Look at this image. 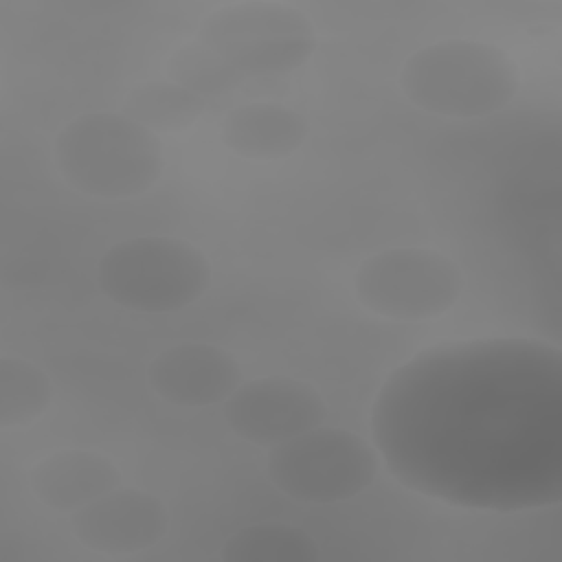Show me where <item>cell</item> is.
<instances>
[{"instance_id":"6da1fadb","label":"cell","mask_w":562,"mask_h":562,"mask_svg":"<svg viewBox=\"0 0 562 562\" xmlns=\"http://www.w3.org/2000/svg\"><path fill=\"white\" fill-rule=\"evenodd\" d=\"M371 437L408 490L463 509L562 498V351L522 336L443 342L400 364L371 406Z\"/></svg>"},{"instance_id":"7a4b0ae2","label":"cell","mask_w":562,"mask_h":562,"mask_svg":"<svg viewBox=\"0 0 562 562\" xmlns=\"http://www.w3.org/2000/svg\"><path fill=\"white\" fill-rule=\"evenodd\" d=\"M55 165L75 191L90 198H134L165 169L156 132L123 112H88L68 121L53 140Z\"/></svg>"},{"instance_id":"3957f363","label":"cell","mask_w":562,"mask_h":562,"mask_svg":"<svg viewBox=\"0 0 562 562\" xmlns=\"http://www.w3.org/2000/svg\"><path fill=\"white\" fill-rule=\"evenodd\" d=\"M400 86L424 112L481 119L503 110L516 97L520 72L503 48L450 37L415 50L400 70Z\"/></svg>"},{"instance_id":"277c9868","label":"cell","mask_w":562,"mask_h":562,"mask_svg":"<svg viewBox=\"0 0 562 562\" xmlns=\"http://www.w3.org/2000/svg\"><path fill=\"white\" fill-rule=\"evenodd\" d=\"M193 42L239 83L246 77L283 75L303 66L316 48V31L292 4L244 0L204 15Z\"/></svg>"},{"instance_id":"5b68a950","label":"cell","mask_w":562,"mask_h":562,"mask_svg":"<svg viewBox=\"0 0 562 562\" xmlns=\"http://www.w3.org/2000/svg\"><path fill=\"white\" fill-rule=\"evenodd\" d=\"M97 281L101 292L125 310L167 314L206 292L211 263L191 241L145 235L108 248L99 259Z\"/></svg>"},{"instance_id":"8992f818","label":"cell","mask_w":562,"mask_h":562,"mask_svg":"<svg viewBox=\"0 0 562 562\" xmlns=\"http://www.w3.org/2000/svg\"><path fill=\"white\" fill-rule=\"evenodd\" d=\"M266 472L288 498L331 505L358 496L373 483L378 450L347 428L316 426L272 446Z\"/></svg>"},{"instance_id":"52a82bcc","label":"cell","mask_w":562,"mask_h":562,"mask_svg":"<svg viewBox=\"0 0 562 562\" xmlns=\"http://www.w3.org/2000/svg\"><path fill=\"white\" fill-rule=\"evenodd\" d=\"M461 268L426 246H395L364 259L353 274L362 307L393 321H426L446 314L461 296Z\"/></svg>"},{"instance_id":"ba28073f","label":"cell","mask_w":562,"mask_h":562,"mask_svg":"<svg viewBox=\"0 0 562 562\" xmlns=\"http://www.w3.org/2000/svg\"><path fill=\"white\" fill-rule=\"evenodd\" d=\"M224 415L239 439L272 448L321 426L327 404L310 382L266 375L239 384L226 400Z\"/></svg>"},{"instance_id":"9c48e42d","label":"cell","mask_w":562,"mask_h":562,"mask_svg":"<svg viewBox=\"0 0 562 562\" xmlns=\"http://www.w3.org/2000/svg\"><path fill=\"white\" fill-rule=\"evenodd\" d=\"M75 538L103 555H132L158 544L169 529L167 505L143 490L116 487L70 516Z\"/></svg>"},{"instance_id":"30bf717a","label":"cell","mask_w":562,"mask_h":562,"mask_svg":"<svg viewBox=\"0 0 562 562\" xmlns=\"http://www.w3.org/2000/svg\"><path fill=\"white\" fill-rule=\"evenodd\" d=\"M147 382L169 404L202 408L233 395L241 384V367L222 347L180 342L149 362Z\"/></svg>"},{"instance_id":"8fae6325","label":"cell","mask_w":562,"mask_h":562,"mask_svg":"<svg viewBox=\"0 0 562 562\" xmlns=\"http://www.w3.org/2000/svg\"><path fill=\"white\" fill-rule=\"evenodd\" d=\"M121 485L116 463L92 450H57L40 459L29 472L33 496L57 512H77Z\"/></svg>"},{"instance_id":"7c38bea8","label":"cell","mask_w":562,"mask_h":562,"mask_svg":"<svg viewBox=\"0 0 562 562\" xmlns=\"http://www.w3.org/2000/svg\"><path fill=\"white\" fill-rule=\"evenodd\" d=\"M307 119L274 101L237 105L222 119V143L237 156L250 160H274L294 154L307 138Z\"/></svg>"},{"instance_id":"4fadbf2b","label":"cell","mask_w":562,"mask_h":562,"mask_svg":"<svg viewBox=\"0 0 562 562\" xmlns=\"http://www.w3.org/2000/svg\"><path fill=\"white\" fill-rule=\"evenodd\" d=\"M220 558L224 562H316V540L292 525L257 522L226 538Z\"/></svg>"},{"instance_id":"5bb4252c","label":"cell","mask_w":562,"mask_h":562,"mask_svg":"<svg viewBox=\"0 0 562 562\" xmlns=\"http://www.w3.org/2000/svg\"><path fill=\"white\" fill-rule=\"evenodd\" d=\"M204 97L176 81H145L123 101V114L151 132L184 130L204 112Z\"/></svg>"},{"instance_id":"9a60e30c","label":"cell","mask_w":562,"mask_h":562,"mask_svg":"<svg viewBox=\"0 0 562 562\" xmlns=\"http://www.w3.org/2000/svg\"><path fill=\"white\" fill-rule=\"evenodd\" d=\"M53 402L50 378L31 360L4 353L0 358V428H22L37 422Z\"/></svg>"}]
</instances>
